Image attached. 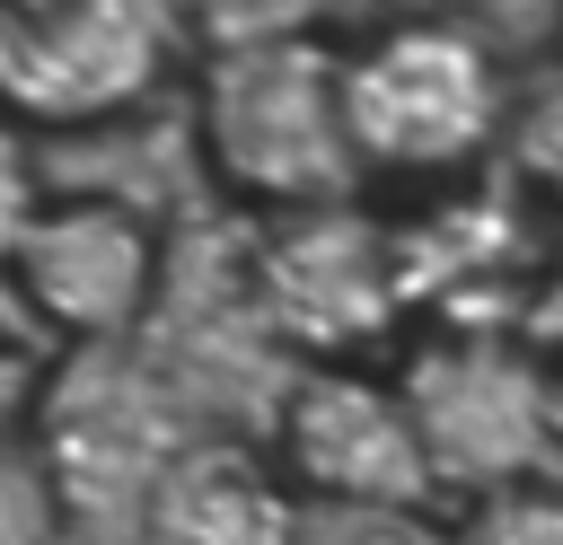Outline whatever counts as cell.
<instances>
[{
  "label": "cell",
  "instance_id": "obj_13",
  "mask_svg": "<svg viewBox=\"0 0 563 545\" xmlns=\"http://www.w3.org/2000/svg\"><path fill=\"white\" fill-rule=\"evenodd\" d=\"M334 0H176L185 35L211 53V44H264V35H317Z\"/></svg>",
  "mask_w": 563,
  "mask_h": 545
},
{
  "label": "cell",
  "instance_id": "obj_6",
  "mask_svg": "<svg viewBox=\"0 0 563 545\" xmlns=\"http://www.w3.org/2000/svg\"><path fill=\"white\" fill-rule=\"evenodd\" d=\"M0 272L44 334H62L70 352H97L150 325V299L167 281V237L123 193H44L18 220Z\"/></svg>",
  "mask_w": 563,
  "mask_h": 545
},
{
  "label": "cell",
  "instance_id": "obj_7",
  "mask_svg": "<svg viewBox=\"0 0 563 545\" xmlns=\"http://www.w3.org/2000/svg\"><path fill=\"white\" fill-rule=\"evenodd\" d=\"M255 299H264V325L290 334L308 360H343L413 316L396 229L352 202L273 220L255 237Z\"/></svg>",
  "mask_w": 563,
  "mask_h": 545
},
{
  "label": "cell",
  "instance_id": "obj_8",
  "mask_svg": "<svg viewBox=\"0 0 563 545\" xmlns=\"http://www.w3.org/2000/svg\"><path fill=\"white\" fill-rule=\"evenodd\" d=\"M264 448L299 501H422L431 492V457H422L405 387L361 360L290 369L273 387Z\"/></svg>",
  "mask_w": 563,
  "mask_h": 545
},
{
  "label": "cell",
  "instance_id": "obj_11",
  "mask_svg": "<svg viewBox=\"0 0 563 545\" xmlns=\"http://www.w3.org/2000/svg\"><path fill=\"white\" fill-rule=\"evenodd\" d=\"M290 545H457V527L422 519V501H299Z\"/></svg>",
  "mask_w": 563,
  "mask_h": 545
},
{
  "label": "cell",
  "instance_id": "obj_2",
  "mask_svg": "<svg viewBox=\"0 0 563 545\" xmlns=\"http://www.w3.org/2000/svg\"><path fill=\"white\" fill-rule=\"evenodd\" d=\"M194 158L211 193L264 220L352 202L361 167L343 132V44L325 35L211 44L194 70Z\"/></svg>",
  "mask_w": 563,
  "mask_h": 545
},
{
  "label": "cell",
  "instance_id": "obj_5",
  "mask_svg": "<svg viewBox=\"0 0 563 545\" xmlns=\"http://www.w3.org/2000/svg\"><path fill=\"white\" fill-rule=\"evenodd\" d=\"M26 431H35V466L62 501V519H88V527H106V519L132 527L150 475L194 440V431H176V387L158 369H141L132 343L70 352L44 378Z\"/></svg>",
  "mask_w": 563,
  "mask_h": 545
},
{
  "label": "cell",
  "instance_id": "obj_12",
  "mask_svg": "<svg viewBox=\"0 0 563 545\" xmlns=\"http://www.w3.org/2000/svg\"><path fill=\"white\" fill-rule=\"evenodd\" d=\"M457 545H563V483L528 475V483L475 492L457 519Z\"/></svg>",
  "mask_w": 563,
  "mask_h": 545
},
{
  "label": "cell",
  "instance_id": "obj_1",
  "mask_svg": "<svg viewBox=\"0 0 563 545\" xmlns=\"http://www.w3.org/2000/svg\"><path fill=\"white\" fill-rule=\"evenodd\" d=\"M510 70L501 44L466 18L405 9L343 44V132L361 185L387 193H466L484 158H501L510 132Z\"/></svg>",
  "mask_w": 563,
  "mask_h": 545
},
{
  "label": "cell",
  "instance_id": "obj_3",
  "mask_svg": "<svg viewBox=\"0 0 563 545\" xmlns=\"http://www.w3.org/2000/svg\"><path fill=\"white\" fill-rule=\"evenodd\" d=\"M405 404H413V431H422V457H431V483L440 492H501V483H528L545 475V448H554V369L519 343V325H484V316H440L405 369H396Z\"/></svg>",
  "mask_w": 563,
  "mask_h": 545
},
{
  "label": "cell",
  "instance_id": "obj_10",
  "mask_svg": "<svg viewBox=\"0 0 563 545\" xmlns=\"http://www.w3.org/2000/svg\"><path fill=\"white\" fill-rule=\"evenodd\" d=\"M501 167L563 211V44H545L519 88H510V132H501Z\"/></svg>",
  "mask_w": 563,
  "mask_h": 545
},
{
  "label": "cell",
  "instance_id": "obj_9",
  "mask_svg": "<svg viewBox=\"0 0 563 545\" xmlns=\"http://www.w3.org/2000/svg\"><path fill=\"white\" fill-rule=\"evenodd\" d=\"M290 527H299L290 475L273 466V448L229 431H194L132 510V545H290Z\"/></svg>",
  "mask_w": 563,
  "mask_h": 545
},
{
  "label": "cell",
  "instance_id": "obj_14",
  "mask_svg": "<svg viewBox=\"0 0 563 545\" xmlns=\"http://www.w3.org/2000/svg\"><path fill=\"white\" fill-rule=\"evenodd\" d=\"M510 325H519V343L563 378V246L528 272V290H519V308H510Z\"/></svg>",
  "mask_w": 563,
  "mask_h": 545
},
{
  "label": "cell",
  "instance_id": "obj_15",
  "mask_svg": "<svg viewBox=\"0 0 563 545\" xmlns=\"http://www.w3.org/2000/svg\"><path fill=\"white\" fill-rule=\"evenodd\" d=\"M35 396H44V378H35V360H26L18 343H0V440L18 431V413L35 422Z\"/></svg>",
  "mask_w": 563,
  "mask_h": 545
},
{
  "label": "cell",
  "instance_id": "obj_4",
  "mask_svg": "<svg viewBox=\"0 0 563 545\" xmlns=\"http://www.w3.org/2000/svg\"><path fill=\"white\" fill-rule=\"evenodd\" d=\"M176 0H0V123L88 132L150 105L176 70Z\"/></svg>",
  "mask_w": 563,
  "mask_h": 545
}]
</instances>
